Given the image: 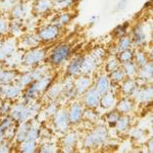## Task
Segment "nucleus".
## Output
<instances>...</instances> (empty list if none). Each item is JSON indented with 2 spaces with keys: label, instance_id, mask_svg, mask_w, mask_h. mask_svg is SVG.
<instances>
[{
  "label": "nucleus",
  "instance_id": "58836bf2",
  "mask_svg": "<svg viewBox=\"0 0 153 153\" xmlns=\"http://www.w3.org/2000/svg\"><path fill=\"white\" fill-rule=\"evenodd\" d=\"M96 19H97V16H93L92 18H91V19H90V21H91V23H93V22H94Z\"/></svg>",
  "mask_w": 153,
  "mask_h": 153
},
{
  "label": "nucleus",
  "instance_id": "1a4fd4ad",
  "mask_svg": "<svg viewBox=\"0 0 153 153\" xmlns=\"http://www.w3.org/2000/svg\"><path fill=\"white\" fill-rule=\"evenodd\" d=\"M136 45L141 46L146 43V33L144 32L142 26H137L133 31V40Z\"/></svg>",
  "mask_w": 153,
  "mask_h": 153
},
{
  "label": "nucleus",
  "instance_id": "f257e3e1",
  "mask_svg": "<svg viewBox=\"0 0 153 153\" xmlns=\"http://www.w3.org/2000/svg\"><path fill=\"white\" fill-rule=\"evenodd\" d=\"M71 48L68 43L56 46L49 56V62L52 65H59L70 57Z\"/></svg>",
  "mask_w": 153,
  "mask_h": 153
},
{
  "label": "nucleus",
  "instance_id": "7ed1b4c3",
  "mask_svg": "<svg viewBox=\"0 0 153 153\" xmlns=\"http://www.w3.org/2000/svg\"><path fill=\"white\" fill-rule=\"evenodd\" d=\"M60 34V28L57 25H49V26L42 28L39 30L38 32V37L40 39V41L43 42H51L55 40L56 38Z\"/></svg>",
  "mask_w": 153,
  "mask_h": 153
},
{
  "label": "nucleus",
  "instance_id": "2eb2a0df",
  "mask_svg": "<svg viewBox=\"0 0 153 153\" xmlns=\"http://www.w3.org/2000/svg\"><path fill=\"white\" fill-rule=\"evenodd\" d=\"M82 117V107L79 104H75L71 107L70 115H68V120L73 124H76Z\"/></svg>",
  "mask_w": 153,
  "mask_h": 153
},
{
  "label": "nucleus",
  "instance_id": "473e14b6",
  "mask_svg": "<svg viewBox=\"0 0 153 153\" xmlns=\"http://www.w3.org/2000/svg\"><path fill=\"white\" fill-rule=\"evenodd\" d=\"M68 22H70V16H68V13H65V14H62V16H59V24L57 26L58 27L63 26V25L68 24Z\"/></svg>",
  "mask_w": 153,
  "mask_h": 153
},
{
  "label": "nucleus",
  "instance_id": "ea45409f",
  "mask_svg": "<svg viewBox=\"0 0 153 153\" xmlns=\"http://www.w3.org/2000/svg\"><path fill=\"white\" fill-rule=\"evenodd\" d=\"M61 1H63V0H52L53 4H55V3H58V2H61Z\"/></svg>",
  "mask_w": 153,
  "mask_h": 153
},
{
  "label": "nucleus",
  "instance_id": "4468645a",
  "mask_svg": "<svg viewBox=\"0 0 153 153\" xmlns=\"http://www.w3.org/2000/svg\"><path fill=\"white\" fill-rule=\"evenodd\" d=\"M138 73H139V76L141 79H144L145 81H147L148 79H150L152 76L153 73V68L151 62H146L144 65L138 68Z\"/></svg>",
  "mask_w": 153,
  "mask_h": 153
},
{
  "label": "nucleus",
  "instance_id": "e433bc0d",
  "mask_svg": "<svg viewBox=\"0 0 153 153\" xmlns=\"http://www.w3.org/2000/svg\"><path fill=\"white\" fill-rule=\"evenodd\" d=\"M7 30V25L3 19L0 18V34H2L3 32H5Z\"/></svg>",
  "mask_w": 153,
  "mask_h": 153
},
{
  "label": "nucleus",
  "instance_id": "aec40b11",
  "mask_svg": "<svg viewBox=\"0 0 153 153\" xmlns=\"http://www.w3.org/2000/svg\"><path fill=\"white\" fill-rule=\"evenodd\" d=\"M132 39L129 36H123L120 37V42H118V45H117V49L118 51H124L126 49H129L132 46Z\"/></svg>",
  "mask_w": 153,
  "mask_h": 153
},
{
  "label": "nucleus",
  "instance_id": "a211bd4d",
  "mask_svg": "<svg viewBox=\"0 0 153 153\" xmlns=\"http://www.w3.org/2000/svg\"><path fill=\"white\" fill-rule=\"evenodd\" d=\"M29 114V111L27 108L23 107V106H16L12 111V117H16V120H25Z\"/></svg>",
  "mask_w": 153,
  "mask_h": 153
},
{
  "label": "nucleus",
  "instance_id": "bb28decb",
  "mask_svg": "<svg viewBox=\"0 0 153 153\" xmlns=\"http://www.w3.org/2000/svg\"><path fill=\"white\" fill-rule=\"evenodd\" d=\"M23 152H33L35 151V143L33 140H25L24 144L22 145Z\"/></svg>",
  "mask_w": 153,
  "mask_h": 153
},
{
  "label": "nucleus",
  "instance_id": "dca6fc26",
  "mask_svg": "<svg viewBox=\"0 0 153 153\" xmlns=\"http://www.w3.org/2000/svg\"><path fill=\"white\" fill-rule=\"evenodd\" d=\"M122 68L125 71V75L128 76H133L138 73V66L136 65L135 62H133V60L125 62Z\"/></svg>",
  "mask_w": 153,
  "mask_h": 153
},
{
  "label": "nucleus",
  "instance_id": "423d86ee",
  "mask_svg": "<svg viewBox=\"0 0 153 153\" xmlns=\"http://www.w3.org/2000/svg\"><path fill=\"white\" fill-rule=\"evenodd\" d=\"M100 101V94L96 89H90L85 96V103L88 107H96Z\"/></svg>",
  "mask_w": 153,
  "mask_h": 153
},
{
  "label": "nucleus",
  "instance_id": "f3484780",
  "mask_svg": "<svg viewBox=\"0 0 153 153\" xmlns=\"http://www.w3.org/2000/svg\"><path fill=\"white\" fill-rule=\"evenodd\" d=\"M134 51L132 50L131 48L126 49L124 51H120L117 56V59L120 60V62H128V61H132L134 59Z\"/></svg>",
  "mask_w": 153,
  "mask_h": 153
},
{
  "label": "nucleus",
  "instance_id": "ddd939ff",
  "mask_svg": "<svg viewBox=\"0 0 153 153\" xmlns=\"http://www.w3.org/2000/svg\"><path fill=\"white\" fill-rule=\"evenodd\" d=\"M52 7H53L52 0H37L34 8H35L36 11L43 13V12L50 10Z\"/></svg>",
  "mask_w": 153,
  "mask_h": 153
},
{
  "label": "nucleus",
  "instance_id": "a19ab883",
  "mask_svg": "<svg viewBox=\"0 0 153 153\" xmlns=\"http://www.w3.org/2000/svg\"><path fill=\"white\" fill-rule=\"evenodd\" d=\"M0 71H1V65H0Z\"/></svg>",
  "mask_w": 153,
  "mask_h": 153
},
{
  "label": "nucleus",
  "instance_id": "f704fd0d",
  "mask_svg": "<svg viewBox=\"0 0 153 153\" xmlns=\"http://www.w3.org/2000/svg\"><path fill=\"white\" fill-rule=\"evenodd\" d=\"M118 118H120V117H118L117 112H112L108 114V122L109 123H117Z\"/></svg>",
  "mask_w": 153,
  "mask_h": 153
},
{
  "label": "nucleus",
  "instance_id": "a878e982",
  "mask_svg": "<svg viewBox=\"0 0 153 153\" xmlns=\"http://www.w3.org/2000/svg\"><path fill=\"white\" fill-rule=\"evenodd\" d=\"M128 27H129V23H128V22H127V23H125V24H123V25H118L117 28L113 30V33H114V35L117 36V37L125 36Z\"/></svg>",
  "mask_w": 153,
  "mask_h": 153
},
{
  "label": "nucleus",
  "instance_id": "6ab92c4d",
  "mask_svg": "<svg viewBox=\"0 0 153 153\" xmlns=\"http://www.w3.org/2000/svg\"><path fill=\"white\" fill-rule=\"evenodd\" d=\"M16 78V74L9 71H0V84L6 85Z\"/></svg>",
  "mask_w": 153,
  "mask_h": 153
},
{
  "label": "nucleus",
  "instance_id": "393cba45",
  "mask_svg": "<svg viewBox=\"0 0 153 153\" xmlns=\"http://www.w3.org/2000/svg\"><path fill=\"white\" fill-rule=\"evenodd\" d=\"M131 108H132V103H131L130 100H127V99L120 101L117 105V109L120 110V112H128L131 110Z\"/></svg>",
  "mask_w": 153,
  "mask_h": 153
},
{
  "label": "nucleus",
  "instance_id": "c85d7f7f",
  "mask_svg": "<svg viewBox=\"0 0 153 153\" xmlns=\"http://www.w3.org/2000/svg\"><path fill=\"white\" fill-rule=\"evenodd\" d=\"M117 123V130L123 132V131H125L128 128V126H129V117H124L122 118H118Z\"/></svg>",
  "mask_w": 153,
  "mask_h": 153
},
{
  "label": "nucleus",
  "instance_id": "cd10ccee",
  "mask_svg": "<svg viewBox=\"0 0 153 153\" xmlns=\"http://www.w3.org/2000/svg\"><path fill=\"white\" fill-rule=\"evenodd\" d=\"M19 92H21V89L19 86H10V87H7L5 90V95L8 98H13L16 95H19Z\"/></svg>",
  "mask_w": 153,
  "mask_h": 153
},
{
  "label": "nucleus",
  "instance_id": "7c9ffc66",
  "mask_svg": "<svg viewBox=\"0 0 153 153\" xmlns=\"http://www.w3.org/2000/svg\"><path fill=\"white\" fill-rule=\"evenodd\" d=\"M16 5V0H3L2 1V8H4V10L6 11L12 10V8Z\"/></svg>",
  "mask_w": 153,
  "mask_h": 153
},
{
  "label": "nucleus",
  "instance_id": "c9c22d12",
  "mask_svg": "<svg viewBox=\"0 0 153 153\" xmlns=\"http://www.w3.org/2000/svg\"><path fill=\"white\" fill-rule=\"evenodd\" d=\"M9 125H10V120H9L8 118H7V120H4V122L1 124V126H0V132L3 133L4 131H6L7 129H8Z\"/></svg>",
  "mask_w": 153,
  "mask_h": 153
},
{
  "label": "nucleus",
  "instance_id": "39448f33",
  "mask_svg": "<svg viewBox=\"0 0 153 153\" xmlns=\"http://www.w3.org/2000/svg\"><path fill=\"white\" fill-rule=\"evenodd\" d=\"M83 60H84V57H81V56L73 59V60L70 62V65H68V68H66V74L71 76L81 74V68H82Z\"/></svg>",
  "mask_w": 153,
  "mask_h": 153
},
{
  "label": "nucleus",
  "instance_id": "72a5a7b5",
  "mask_svg": "<svg viewBox=\"0 0 153 153\" xmlns=\"http://www.w3.org/2000/svg\"><path fill=\"white\" fill-rule=\"evenodd\" d=\"M65 143L66 145H68V146H73L74 143H75V135L68 134V135L65 137Z\"/></svg>",
  "mask_w": 153,
  "mask_h": 153
},
{
  "label": "nucleus",
  "instance_id": "2f4dec72",
  "mask_svg": "<svg viewBox=\"0 0 153 153\" xmlns=\"http://www.w3.org/2000/svg\"><path fill=\"white\" fill-rule=\"evenodd\" d=\"M32 81H33V78H32L31 74H25L24 76H22L19 82H21V85L26 86V85H28V84H31Z\"/></svg>",
  "mask_w": 153,
  "mask_h": 153
},
{
  "label": "nucleus",
  "instance_id": "5701e85b",
  "mask_svg": "<svg viewBox=\"0 0 153 153\" xmlns=\"http://www.w3.org/2000/svg\"><path fill=\"white\" fill-rule=\"evenodd\" d=\"M125 76H126L125 71H123V68H118L117 70H115V71H113L110 73V78H111V80L114 81L115 83L123 82L124 79H125Z\"/></svg>",
  "mask_w": 153,
  "mask_h": 153
},
{
  "label": "nucleus",
  "instance_id": "0eeeda50",
  "mask_svg": "<svg viewBox=\"0 0 153 153\" xmlns=\"http://www.w3.org/2000/svg\"><path fill=\"white\" fill-rule=\"evenodd\" d=\"M16 50V45L13 41L7 40L4 43H0V60H5L9 55H11Z\"/></svg>",
  "mask_w": 153,
  "mask_h": 153
},
{
  "label": "nucleus",
  "instance_id": "b1692460",
  "mask_svg": "<svg viewBox=\"0 0 153 153\" xmlns=\"http://www.w3.org/2000/svg\"><path fill=\"white\" fill-rule=\"evenodd\" d=\"M120 60H118L117 58L113 57L111 56V58H109L107 60V63H106V71H109V73H111V71L117 70L118 68H120Z\"/></svg>",
  "mask_w": 153,
  "mask_h": 153
},
{
  "label": "nucleus",
  "instance_id": "412c9836",
  "mask_svg": "<svg viewBox=\"0 0 153 153\" xmlns=\"http://www.w3.org/2000/svg\"><path fill=\"white\" fill-rule=\"evenodd\" d=\"M102 98L100 99L99 102L101 103V105L103 106L104 108H109L111 107L113 105V103H114V96H113L111 93H105V94H103Z\"/></svg>",
  "mask_w": 153,
  "mask_h": 153
},
{
  "label": "nucleus",
  "instance_id": "20e7f679",
  "mask_svg": "<svg viewBox=\"0 0 153 153\" xmlns=\"http://www.w3.org/2000/svg\"><path fill=\"white\" fill-rule=\"evenodd\" d=\"M106 137V133L104 130L102 131H96V132L92 133L91 135H89L85 140V144L86 146L88 147H94V146H98L101 143L105 140Z\"/></svg>",
  "mask_w": 153,
  "mask_h": 153
},
{
  "label": "nucleus",
  "instance_id": "4be33fe9",
  "mask_svg": "<svg viewBox=\"0 0 153 153\" xmlns=\"http://www.w3.org/2000/svg\"><path fill=\"white\" fill-rule=\"evenodd\" d=\"M134 59H135V63L138 68L144 65L145 63L148 62V58H147V54L143 51H138L137 53L134 54Z\"/></svg>",
  "mask_w": 153,
  "mask_h": 153
},
{
  "label": "nucleus",
  "instance_id": "6e6552de",
  "mask_svg": "<svg viewBox=\"0 0 153 153\" xmlns=\"http://www.w3.org/2000/svg\"><path fill=\"white\" fill-rule=\"evenodd\" d=\"M110 88V79L108 76H101L98 78L96 83V90L99 92L100 95H103L108 92Z\"/></svg>",
  "mask_w": 153,
  "mask_h": 153
},
{
  "label": "nucleus",
  "instance_id": "9d476101",
  "mask_svg": "<svg viewBox=\"0 0 153 153\" xmlns=\"http://www.w3.org/2000/svg\"><path fill=\"white\" fill-rule=\"evenodd\" d=\"M91 84V78L87 75H83L82 76L78 79L76 81V90L79 93H82L84 91H86L89 88Z\"/></svg>",
  "mask_w": 153,
  "mask_h": 153
},
{
  "label": "nucleus",
  "instance_id": "9b49d317",
  "mask_svg": "<svg viewBox=\"0 0 153 153\" xmlns=\"http://www.w3.org/2000/svg\"><path fill=\"white\" fill-rule=\"evenodd\" d=\"M40 42V39H39L38 36L35 35H26L23 38V40L21 41V46L22 48H32L35 47L37 44Z\"/></svg>",
  "mask_w": 153,
  "mask_h": 153
},
{
  "label": "nucleus",
  "instance_id": "c756f323",
  "mask_svg": "<svg viewBox=\"0 0 153 153\" xmlns=\"http://www.w3.org/2000/svg\"><path fill=\"white\" fill-rule=\"evenodd\" d=\"M123 90L126 93H131L135 90V84L132 80H127L123 84Z\"/></svg>",
  "mask_w": 153,
  "mask_h": 153
},
{
  "label": "nucleus",
  "instance_id": "4c0bfd02",
  "mask_svg": "<svg viewBox=\"0 0 153 153\" xmlns=\"http://www.w3.org/2000/svg\"><path fill=\"white\" fill-rule=\"evenodd\" d=\"M127 2H128V0H120L118 3H117V10H122V9H124Z\"/></svg>",
  "mask_w": 153,
  "mask_h": 153
},
{
  "label": "nucleus",
  "instance_id": "f03ea898",
  "mask_svg": "<svg viewBox=\"0 0 153 153\" xmlns=\"http://www.w3.org/2000/svg\"><path fill=\"white\" fill-rule=\"evenodd\" d=\"M45 57L44 49H31L23 55V63L26 66H33L41 62Z\"/></svg>",
  "mask_w": 153,
  "mask_h": 153
},
{
  "label": "nucleus",
  "instance_id": "f8f14e48",
  "mask_svg": "<svg viewBox=\"0 0 153 153\" xmlns=\"http://www.w3.org/2000/svg\"><path fill=\"white\" fill-rule=\"evenodd\" d=\"M68 117L65 112H59L55 117V126L60 132H65L68 129Z\"/></svg>",
  "mask_w": 153,
  "mask_h": 153
}]
</instances>
